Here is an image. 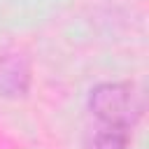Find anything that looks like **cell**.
I'll return each mask as SVG.
<instances>
[{
    "instance_id": "cell-1",
    "label": "cell",
    "mask_w": 149,
    "mask_h": 149,
    "mask_svg": "<svg viewBox=\"0 0 149 149\" xmlns=\"http://www.w3.org/2000/svg\"><path fill=\"white\" fill-rule=\"evenodd\" d=\"M88 112L100 126L133 130L144 114V93L133 81H100L88 91Z\"/></svg>"
},
{
    "instance_id": "cell-3",
    "label": "cell",
    "mask_w": 149,
    "mask_h": 149,
    "mask_svg": "<svg viewBox=\"0 0 149 149\" xmlns=\"http://www.w3.org/2000/svg\"><path fill=\"white\" fill-rule=\"evenodd\" d=\"M133 130L116 126H100L93 135V149H128Z\"/></svg>"
},
{
    "instance_id": "cell-2",
    "label": "cell",
    "mask_w": 149,
    "mask_h": 149,
    "mask_svg": "<svg viewBox=\"0 0 149 149\" xmlns=\"http://www.w3.org/2000/svg\"><path fill=\"white\" fill-rule=\"evenodd\" d=\"M33 86V65L26 54L0 47V100L26 98Z\"/></svg>"
}]
</instances>
